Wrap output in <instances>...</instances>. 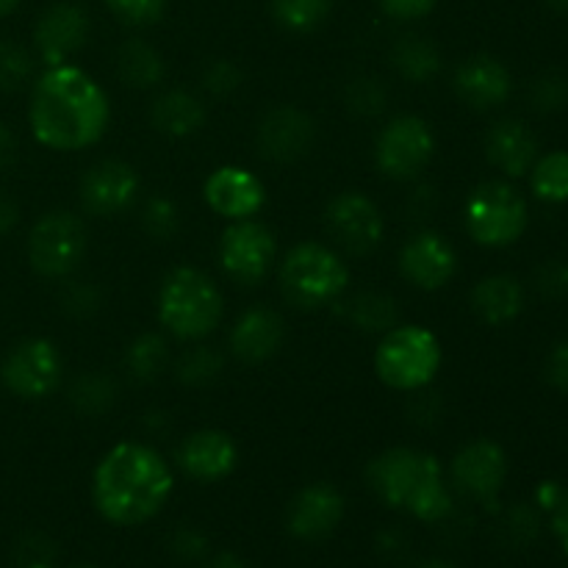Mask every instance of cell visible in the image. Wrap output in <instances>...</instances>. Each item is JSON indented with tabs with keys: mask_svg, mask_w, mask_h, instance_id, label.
I'll return each instance as SVG.
<instances>
[{
	"mask_svg": "<svg viewBox=\"0 0 568 568\" xmlns=\"http://www.w3.org/2000/svg\"><path fill=\"white\" fill-rule=\"evenodd\" d=\"M116 397V388L111 377L105 375H81L70 388V399L75 405L78 414L100 416L103 410L111 408Z\"/></svg>",
	"mask_w": 568,
	"mask_h": 568,
	"instance_id": "32",
	"label": "cell"
},
{
	"mask_svg": "<svg viewBox=\"0 0 568 568\" xmlns=\"http://www.w3.org/2000/svg\"><path fill=\"white\" fill-rule=\"evenodd\" d=\"M105 6L116 20L133 28L153 26L166 11V0H105Z\"/></svg>",
	"mask_w": 568,
	"mask_h": 568,
	"instance_id": "37",
	"label": "cell"
},
{
	"mask_svg": "<svg viewBox=\"0 0 568 568\" xmlns=\"http://www.w3.org/2000/svg\"><path fill=\"white\" fill-rule=\"evenodd\" d=\"M419 568H455V566L447 564V560H427V564H422Z\"/></svg>",
	"mask_w": 568,
	"mask_h": 568,
	"instance_id": "51",
	"label": "cell"
},
{
	"mask_svg": "<svg viewBox=\"0 0 568 568\" xmlns=\"http://www.w3.org/2000/svg\"><path fill=\"white\" fill-rule=\"evenodd\" d=\"M552 527H555V536L560 538V544H564L568 555V488L566 491H560L558 503L552 505Z\"/></svg>",
	"mask_w": 568,
	"mask_h": 568,
	"instance_id": "46",
	"label": "cell"
},
{
	"mask_svg": "<svg viewBox=\"0 0 568 568\" xmlns=\"http://www.w3.org/2000/svg\"><path fill=\"white\" fill-rule=\"evenodd\" d=\"M222 372V355L214 347H192L178 358V377L186 386H205Z\"/></svg>",
	"mask_w": 568,
	"mask_h": 568,
	"instance_id": "34",
	"label": "cell"
},
{
	"mask_svg": "<svg viewBox=\"0 0 568 568\" xmlns=\"http://www.w3.org/2000/svg\"><path fill=\"white\" fill-rule=\"evenodd\" d=\"M33 75V55L22 44L0 39V92H17Z\"/></svg>",
	"mask_w": 568,
	"mask_h": 568,
	"instance_id": "33",
	"label": "cell"
},
{
	"mask_svg": "<svg viewBox=\"0 0 568 568\" xmlns=\"http://www.w3.org/2000/svg\"><path fill=\"white\" fill-rule=\"evenodd\" d=\"M442 369V342L422 325H394L375 349V372L394 392H422Z\"/></svg>",
	"mask_w": 568,
	"mask_h": 568,
	"instance_id": "6",
	"label": "cell"
},
{
	"mask_svg": "<svg viewBox=\"0 0 568 568\" xmlns=\"http://www.w3.org/2000/svg\"><path fill=\"white\" fill-rule=\"evenodd\" d=\"M205 549H209V544H205L203 532L192 530V527H183V530H178L172 536V552L181 560H200L205 555Z\"/></svg>",
	"mask_w": 568,
	"mask_h": 568,
	"instance_id": "44",
	"label": "cell"
},
{
	"mask_svg": "<svg viewBox=\"0 0 568 568\" xmlns=\"http://www.w3.org/2000/svg\"><path fill=\"white\" fill-rule=\"evenodd\" d=\"M471 308L488 325H505L525 308V288L510 275H488L471 292Z\"/></svg>",
	"mask_w": 568,
	"mask_h": 568,
	"instance_id": "25",
	"label": "cell"
},
{
	"mask_svg": "<svg viewBox=\"0 0 568 568\" xmlns=\"http://www.w3.org/2000/svg\"><path fill=\"white\" fill-rule=\"evenodd\" d=\"M175 477L159 449L122 442L100 458L92 477L94 508L111 525L136 527L161 514L172 497Z\"/></svg>",
	"mask_w": 568,
	"mask_h": 568,
	"instance_id": "2",
	"label": "cell"
},
{
	"mask_svg": "<svg viewBox=\"0 0 568 568\" xmlns=\"http://www.w3.org/2000/svg\"><path fill=\"white\" fill-rule=\"evenodd\" d=\"M466 231L483 247H510L527 231V203L510 183H480L466 200Z\"/></svg>",
	"mask_w": 568,
	"mask_h": 568,
	"instance_id": "7",
	"label": "cell"
},
{
	"mask_svg": "<svg viewBox=\"0 0 568 568\" xmlns=\"http://www.w3.org/2000/svg\"><path fill=\"white\" fill-rule=\"evenodd\" d=\"M549 3H552V9H558V11H564V14H568V0H549Z\"/></svg>",
	"mask_w": 568,
	"mask_h": 568,
	"instance_id": "52",
	"label": "cell"
},
{
	"mask_svg": "<svg viewBox=\"0 0 568 568\" xmlns=\"http://www.w3.org/2000/svg\"><path fill=\"white\" fill-rule=\"evenodd\" d=\"M164 59L144 39H128L116 50V72L133 89H153L164 81Z\"/></svg>",
	"mask_w": 568,
	"mask_h": 568,
	"instance_id": "26",
	"label": "cell"
},
{
	"mask_svg": "<svg viewBox=\"0 0 568 568\" xmlns=\"http://www.w3.org/2000/svg\"><path fill=\"white\" fill-rule=\"evenodd\" d=\"M283 336L286 331H283L281 314L266 305H253L233 325L231 349L244 364H264L281 349Z\"/></svg>",
	"mask_w": 568,
	"mask_h": 568,
	"instance_id": "22",
	"label": "cell"
},
{
	"mask_svg": "<svg viewBox=\"0 0 568 568\" xmlns=\"http://www.w3.org/2000/svg\"><path fill=\"white\" fill-rule=\"evenodd\" d=\"M510 72L494 55H471L455 70V92L466 105L488 111L503 105L510 98Z\"/></svg>",
	"mask_w": 568,
	"mask_h": 568,
	"instance_id": "21",
	"label": "cell"
},
{
	"mask_svg": "<svg viewBox=\"0 0 568 568\" xmlns=\"http://www.w3.org/2000/svg\"><path fill=\"white\" fill-rule=\"evenodd\" d=\"M486 155L505 175L521 178L538 161V139L521 120H499L486 136Z\"/></svg>",
	"mask_w": 568,
	"mask_h": 568,
	"instance_id": "23",
	"label": "cell"
},
{
	"mask_svg": "<svg viewBox=\"0 0 568 568\" xmlns=\"http://www.w3.org/2000/svg\"><path fill=\"white\" fill-rule=\"evenodd\" d=\"M139 194V175L120 159L98 161L81 178V203L94 216H116L133 205Z\"/></svg>",
	"mask_w": 568,
	"mask_h": 568,
	"instance_id": "16",
	"label": "cell"
},
{
	"mask_svg": "<svg viewBox=\"0 0 568 568\" xmlns=\"http://www.w3.org/2000/svg\"><path fill=\"white\" fill-rule=\"evenodd\" d=\"M17 205L11 203L9 197H3L0 194V236H6V233H11V227L17 225Z\"/></svg>",
	"mask_w": 568,
	"mask_h": 568,
	"instance_id": "48",
	"label": "cell"
},
{
	"mask_svg": "<svg viewBox=\"0 0 568 568\" xmlns=\"http://www.w3.org/2000/svg\"><path fill=\"white\" fill-rule=\"evenodd\" d=\"M222 292L205 272L178 266L159 292V322L181 342H200L222 322Z\"/></svg>",
	"mask_w": 568,
	"mask_h": 568,
	"instance_id": "4",
	"label": "cell"
},
{
	"mask_svg": "<svg viewBox=\"0 0 568 568\" xmlns=\"http://www.w3.org/2000/svg\"><path fill=\"white\" fill-rule=\"evenodd\" d=\"M89 14L78 3H55L39 17L33 42L39 59L48 67L70 64L72 55L87 44Z\"/></svg>",
	"mask_w": 568,
	"mask_h": 568,
	"instance_id": "17",
	"label": "cell"
},
{
	"mask_svg": "<svg viewBox=\"0 0 568 568\" xmlns=\"http://www.w3.org/2000/svg\"><path fill=\"white\" fill-rule=\"evenodd\" d=\"M239 87H242V70H239L233 61L216 59L205 67L203 89L214 94V98H227V94L236 92Z\"/></svg>",
	"mask_w": 568,
	"mask_h": 568,
	"instance_id": "39",
	"label": "cell"
},
{
	"mask_svg": "<svg viewBox=\"0 0 568 568\" xmlns=\"http://www.w3.org/2000/svg\"><path fill=\"white\" fill-rule=\"evenodd\" d=\"M277 258L275 233L258 220H236L220 239V264L231 281L255 286L270 275Z\"/></svg>",
	"mask_w": 568,
	"mask_h": 568,
	"instance_id": "11",
	"label": "cell"
},
{
	"mask_svg": "<svg viewBox=\"0 0 568 568\" xmlns=\"http://www.w3.org/2000/svg\"><path fill=\"white\" fill-rule=\"evenodd\" d=\"M344 519V497L331 483H311L288 505V530L303 541L331 536Z\"/></svg>",
	"mask_w": 568,
	"mask_h": 568,
	"instance_id": "20",
	"label": "cell"
},
{
	"mask_svg": "<svg viewBox=\"0 0 568 568\" xmlns=\"http://www.w3.org/2000/svg\"><path fill=\"white\" fill-rule=\"evenodd\" d=\"M316 136L314 120L297 105H277L266 111L258 125V150L275 164H292L311 150Z\"/></svg>",
	"mask_w": 568,
	"mask_h": 568,
	"instance_id": "18",
	"label": "cell"
},
{
	"mask_svg": "<svg viewBox=\"0 0 568 568\" xmlns=\"http://www.w3.org/2000/svg\"><path fill=\"white\" fill-rule=\"evenodd\" d=\"M325 227L347 255H366L381 244L383 214L364 192H342L327 203Z\"/></svg>",
	"mask_w": 568,
	"mask_h": 568,
	"instance_id": "12",
	"label": "cell"
},
{
	"mask_svg": "<svg viewBox=\"0 0 568 568\" xmlns=\"http://www.w3.org/2000/svg\"><path fill=\"white\" fill-rule=\"evenodd\" d=\"M347 105L358 116H377L386 109V87L372 75L355 78L347 87Z\"/></svg>",
	"mask_w": 568,
	"mask_h": 568,
	"instance_id": "36",
	"label": "cell"
},
{
	"mask_svg": "<svg viewBox=\"0 0 568 568\" xmlns=\"http://www.w3.org/2000/svg\"><path fill=\"white\" fill-rule=\"evenodd\" d=\"M166 364H170V347H166V342L159 333H142L125 349L128 375L142 383L155 381L166 369Z\"/></svg>",
	"mask_w": 568,
	"mask_h": 568,
	"instance_id": "28",
	"label": "cell"
},
{
	"mask_svg": "<svg viewBox=\"0 0 568 568\" xmlns=\"http://www.w3.org/2000/svg\"><path fill=\"white\" fill-rule=\"evenodd\" d=\"M17 153V139L11 133V128L6 122H0V166L9 164Z\"/></svg>",
	"mask_w": 568,
	"mask_h": 568,
	"instance_id": "47",
	"label": "cell"
},
{
	"mask_svg": "<svg viewBox=\"0 0 568 568\" xmlns=\"http://www.w3.org/2000/svg\"><path fill=\"white\" fill-rule=\"evenodd\" d=\"M449 477L464 497L494 505L508 477V455L491 438H477L455 455Z\"/></svg>",
	"mask_w": 568,
	"mask_h": 568,
	"instance_id": "13",
	"label": "cell"
},
{
	"mask_svg": "<svg viewBox=\"0 0 568 568\" xmlns=\"http://www.w3.org/2000/svg\"><path fill=\"white\" fill-rule=\"evenodd\" d=\"M547 377L555 388L568 392V338L552 349L547 361Z\"/></svg>",
	"mask_w": 568,
	"mask_h": 568,
	"instance_id": "45",
	"label": "cell"
},
{
	"mask_svg": "<svg viewBox=\"0 0 568 568\" xmlns=\"http://www.w3.org/2000/svg\"><path fill=\"white\" fill-rule=\"evenodd\" d=\"M277 26L292 33H308L331 14V0H272Z\"/></svg>",
	"mask_w": 568,
	"mask_h": 568,
	"instance_id": "31",
	"label": "cell"
},
{
	"mask_svg": "<svg viewBox=\"0 0 568 568\" xmlns=\"http://www.w3.org/2000/svg\"><path fill=\"white\" fill-rule=\"evenodd\" d=\"M377 3L394 20H422L436 9L438 0H377Z\"/></svg>",
	"mask_w": 568,
	"mask_h": 568,
	"instance_id": "43",
	"label": "cell"
},
{
	"mask_svg": "<svg viewBox=\"0 0 568 568\" xmlns=\"http://www.w3.org/2000/svg\"><path fill=\"white\" fill-rule=\"evenodd\" d=\"M239 447L225 430H197L178 447V466L197 483H220L236 469Z\"/></svg>",
	"mask_w": 568,
	"mask_h": 568,
	"instance_id": "19",
	"label": "cell"
},
{
	"mask_svg": "<svg viewBox=\"0 0 568 568\" xmlns=\"http://www.w3.org/2000/svg\"><path fill=\"white\" fill-rule=\"evenodd\" d=\"M64 358L48 338H26L17 344L0 366V381L14 397L44 399L61 386Z\"/></svg>",
	"mask_w": 568,
	"mask_h": 568,
	"instance_id": "10",
	"label": "cell"
},
{
	"mask_svg": "<svg viewBox=\"0 0 568 568\" xmlns=\"http://www.w3.org/2000/svg\"><path fill=\"white\" fill-rule=\"evenodd\" d=\"M100 305V292L92 283H75V286L67 288L64 294V308L75 316H89L92 311H98Z\"/></svg>",
	"mask_w": 568,
	"mask_h": 568,
	"instance_id": "41",
	"label": "cell"
},
{
	"mask_svg": "<svg viewBox=\"0 0 568 568\" xmlns=\"http://www.w3.org/2000/svg\"><path fill=\"white\" fill-rule=\"evenodd\" d=\"M508 527V538L514 544H530L538 532V519L530 508H514L505 519Z\"/></svg>",
	"mask_w": 568,
	"mask_h": 568,
	"instance_id": "42",
	"label": "cell"
},
{
	"mask_svg": "<svg viewBox=\"0 0 568 568\" xmlns=\"http://www.w3.org/2000/svg\"><path fill=\"white\" fill-rule=\"evenodd\" d=\"M369 486L388 508L405 510L422 521H442L453 514V491L444 483L442 464L430 453L394 447L369 464Z\"/></svg>",
	"mask_w": 568,
	"mask_h": 568,
	"instance_id": "3",
	"label": "cell"
},
{
	"mask_svg": "<svg viewBox=\"0 0 568 568\" xmlns=\"http://www.w3.org/2000/svg\"><path fill=\"white\" fill-rule=\"evenodd\" d=\"M532 105L538 111H558L568 103V78L560 72H544L541 78H536L532 83Z\"/></svg>",
	"mask_w": 568,
	"mask_h": 568,
	"instance_id": "38",
	"label": "cell"
},
{
	"mask_svg": "<svg viewBox=\"0 0 568 568\" xmlns=\"http://www.w3.org/2000/svg\"><path fill=\"white\" fill-rule=\"evenodd\" d=\"M150 122L159 133L170 139H186L197 133L205 122V105L197 94L186 89H170L159 94L150 105Z\"/></svg>",
	"mask_w": 568,
	"mask_h": 568,
	"instance_id": "24",
	"label": "cell"
},
{
	"mask_svg": "<svg viewBox=\"0 0 568 568\" xmlns=\"http://www.w3.org/2000/svg\"><path fill=\"white\" fill-rule=\"evenodd\" d=\"M392 61L399 75L414 83L433 81L442 70V53H438L436 44L425 37H414V33H408V37L394 44Z\"/></svg>",
	"mask_w": 568,
	"mask_h": 568,
	"instance_id": "27",
	"label": "cell"
},
{
	"mask_svg": "<svg viewBox=\"0 0 568 568\" xmlns=\"http://www.w3.org/2000/svg\"><path fill=\"white\" fill-rule=\"evenodd\" d=\"M203 197L216 216L227 222L253 220L266 203V189L255 172L247 166L227 164L205 178Z\"/></svg>",
	"mask_w": 568,
	"mask_h": 568,
	"instance_id": "14",
	"label": "cell"
},
{
	"mask_svg": "<svg viewBox=\"0 0 568 568\" xmlns=\"http://www.w3.org/2000/svg\"><path fill=\"white\" fill-rule=\"evenodd\" d=\"M178 225H181V216H178V205L170 197H161L159 194V197H150L144 203L142 227L148 231V236L166 242V239L175 236Z\"/></svg>",
	"mask_w": 568,
	"mask_h": 568,
	"instance_id": "35",
	"label": "cell"
},
{
	"mask_svg": "<svg viewBox=\"0 0 568 568\" xmlns=\"http://www.w3.org/2000/svg\"><path fill=\"white\" fill-rule=\"evenodd\" d=\"M17 6H20V0H0V17L11 14V11H14Z\"/></svg>",
	"mask_w": 568,
	"mask_h": 568,
	"instance_id": "50",
	"label": "cell"
},
{
	"mask_svg": "<svg viewBox=\"0 0 568 568\" xmlns=\"http://www.w3.org/2000/svg\"><path fill=\"white\" fill-rule=\"evenodd\" d=\"M22 568H50V564H28V566H22Z\"/></svg>",
	"mask_w": 568,
	"mask_h": 568,
	"instance_id": "53",
	"label": "cell"
},
{
	"mask_svg": "<svg viewBox=\"0 0 568 568\" xmlns=\"http://www.w3.org/2000/svg\"><path fill=\"white\" fill-rule=\"evenodd\" d=\"M436 155V133L422 116L399 114L383 125L375 142V164L392 181H414Z\"/></svg>",
	"mask_w": 568,
	"mask_h": 568,
	"instance_id": "9",
	"label": "cell"
},
{
	"mask_svg": "<svg viewBox=\"0 0 568 568\" xmlns=\"http://www.w3.org/2000/svg\"><path fill=\"white\" fill-rule=\"evenodd\" d=\"M111 120L105 89L75 64L48 67L33 81L28 122L39 144L61 153L92 148Z\"/></svg>",
	"mask_w": 568,
	"mask_h": 568,
	"instance_id": "1",
	"label": "cell"
},
{
	"mask_svg": "<svg viewBox=\"0 0 568 568\" xmlns=\"http://www.w3.org/2000/svg\"><path fill=\"white\" fill-rule=\"evenodd\" d=\"M399 272L422 292H438L458 272V253L442 233L422 231L399 250Z\"/></svg>",
	"mask_w": 568,
	"mask_h": 568,
	"instance_id": "15",
	"label": "cell"
},
{
	"mask_svg": "<svg viewBox=\"0 0 568 568\" xmlns=\"http://www.w3.org/2000/svg\"><path fill=\"white\" fill-rule=\"evenodd\" d=\"M75 568H94V566H75Z\"/></svg>",
	"mask_w": 568,
	"mask_h": 568,
	"instance_id": "54",
	"label": "cell"
},
{
	"mask_svg": "<svg viewBox=\"0 0 568 568\" xmlns=\"http://www.w3.org/2000/svg\"><path fill=\"white\" fill-rule=\"evenodd\" d=\"M532 194L544 203L568 200V153H549L538 159L530 170Z\"/></svg>",
	"mask_w": 568,
	"mask_h": 568,
	"instance_id": "30",
	"label": "cell"
},
{
	"mask_svg": "<svg viewBox=\"0 0 568 568\" xmlns=\"http://www.w3.org/2000/svg\"><path fill=\"white\" fill-rule=\"evenodd\" d=\"M347 320L358 331L366 333H388L397 325V303L383 294H358L347 303Z\"/></svg>",
	"mask_w": 568,
	"mask_h": 568,
	"instance_id": "29",
	"label": "cell"
},
{
	"mask_svg": "<svg viewBox=\"0 0 568 568\" xmlns=\"http://www.w3.org/2000/svg\"><path fill=\"white\" fill-rule=\"evenodd\" d=\"M283 297L297 308H325L349 288V266L333 247L320 242L297 244L281 264Z\"/></svg>",
	"mask_w": 568,
	"mask_h": 568,
	"instance_id": "5",
	"label": "cell"
},
{
	"mask_svg": "<svg viewBox=\"0 0 568 568\" xmlns=\"http://www.w3.org/2000/svg\"><path fill=\"white\" fill-rule=\"evenodd\" d=\"M205 568H250L244 560H239L236 555H216Z\"/></svg>",
	"mask_w": 568,
	"mask_h": 568,
	"instance_id": "49",
	"label": "cell"
},
{
	"mask_svg": "<svg viewBox=\"0 0 568 568\" xmlns=\"http://www.w3.org/2000/svg\"><path fill=\"white\" fill-rule=\"evenodd\" d=\"M87 253V227L72 211H48L28 236V261L42 277H67Z\"/></svg>",
	"mask_w": 568,
	"mask_h": 568,
	"instance_id": "8",
	"label": "cell"
},
{
	"mask_svg": "<svg viewBox=\"0 0 568 568\" xmlns=\"http://www.w3.org/2000/svg\"><path fill=\"white\" fill-rule=\"evenodd\" d=\"M538 288H541L544 297H566L568 294V264L564 261H549L538 272Z\"/></svg>",
	"mask_w": 568,
	"mask_h": 568,
	"instance_id": "40",
	"label": "cell"
}]
</instances>
